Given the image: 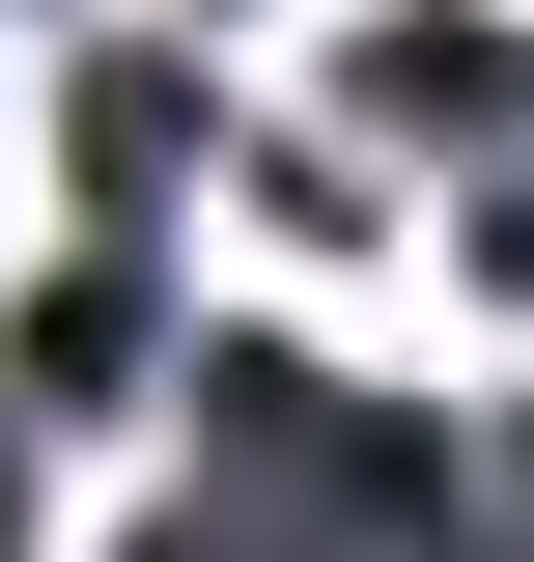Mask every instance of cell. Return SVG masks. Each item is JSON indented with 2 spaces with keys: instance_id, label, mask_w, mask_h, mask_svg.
Here are the masks:
<instances>
[{
  "instance_id": "7a4b0ae2",
  "label": "cell",
  "mask_w": 534,
  "mask_h": 562,
  "mask_svg": "<svg viewBox=\"0 0 534 562\" xmlns=\"http://www.w3.org/2000/svg\"><path fill=\"white\" fill-rule=\"evenodd\" d=\"M169 140H198V85H169V57H85V169H113V225L169 198Z\"/></svg>"
},
{
  "instance_id": "6da1fadb",
  "label": "cell",
  "mask_w": 534,
  "mask_h": 562,
  "mask_svg": "<svg viewBox=\"0 0 534 562\" xmlns=\"http://www.w3.org/2000/svg\"><path fill=\"white\" fill-rule=\"evenodd\" d=\"M141 338H169V281H141V254H85L57 310H29V422H113V366H141Z\"/></svg>"
}]
</instances>
